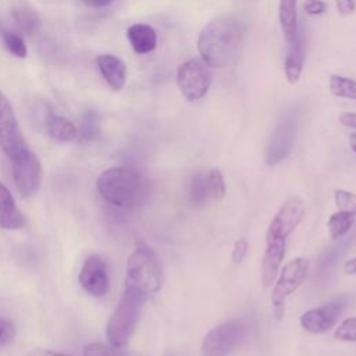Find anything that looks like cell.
Segmentation results:
<instances>
[{"label": "cell", "instance_id": "1", "mask_svg": "<svg viewBox=\"0 0 356 356\" xmlns=\"http://www.w3.org/2000/svg\"><path fill=\"white\" fill-rule=\"evenodd\" d=\"M246 29V22L238 15H222L210 21L197 38L200 58L213 68L228 65L236 57Z\"/></svg>", "mask_w": 356, "mask_h": 356}, {"label": "cell", "instance_id": "2", "mask_svg": "<svg viewBox=\"0 0 356 356\" xmlns=\"http://www.w3.org/2000/svg\"><path fill=\"white\" fill-rule=\"evenodd\" d=\"M96 186L106 202L121 209L139 206L149 195V181L131 167L104 170L97 177Z\"/></svg>", "mask_w": 356, "mask_h": 356}, {"label": "cell", "instance_id": "3", "mask_svg": "<svg viewBox=\"0 0 356 356\" xmlns=\"http://www.w3.org/2000/svg\"><path fill=\"white\" fill-rule=\"evenodd\" d=\"M125 286H129L143 296L156 293L163 286V271L157 254L145 243H138L128 257Z\"/></svg>", "mask_w": 356, "mask_h": 356}, {"label": "cell", "instance_id": "4", "mask_svg": "<svg viewBox=\"0 0 356 356\" xmlns=\"http://www.w3.org/2000/svg\"><path fill=\"white\" fill-rule=\"evenodd\" d=\"M143 298L145 296L138 291L125 286L120 303L111 314L106 328L107 339L113 348L120 349L129 342L139 318Z\"/></svg>", "mask_w": 356, "mask_h": 356}, {"label": "cell", "instance_id": "5", "mask_svg": "<svg viewBox=\"0 0 356 356\" xmlns=\"http://www.w3.org/2000/svg\"><path fill=\"white\" fill-rule=\"evenodd\" d=\"M246 337V324L242 320H227L211 328L200 345L202 356H228Z\"/></svg>", "mask_w": 356, "mask_h": 356}, {"label": "cell", "instance_id": "6", "mask_svg": "<svg viewBox=\"0 0 356 356\" xmlns=\"http://www.w3.org/2000/svg\"><path fill=\"white\" fill-rule=\"evenodd\" d=\"M309 273V261L303 257H296L288 261L275 281L271 293V305L275 317L280 320L285 313L286 299L303 284Z\"/></svg>", "mask_w": 356, "mask_h": 356}, {"label": "cell", "instance_id": "7", "mask_svg": "<svg viewBox=\"0 0 356 356\" xmlns=\"http://www.w3.org/2000/svg\"><path fill=\"white\" fill-rule=\"evenodd\" d=\"M213 75L210 67L202 60L192 57L182 63L177 71V85L182 96L189 102L204 97L210 89Z\"/></svg>", "mask_w": 356, "mask_h": 356}, {"label": "cell", "instance_id": "8", "mask_svg": "<svg viewBox=\"0 0 356 356\" xmlns=\"http://www.w3.org/2000/svg\"><path fill=\"white\" fill-rule=\"evenodd\" d=\"M306 214V203L302 197L292 195L278 209L268 224L266 243L286 241V238L299 227Z\"/></svg>", "mask_w": 356, "mask_h": 356}, {"label": "cell", "instance_id": "9", "mask_svg": "<svg viewBox=\"0 0 356 356\" xmlns=\"http://www.w3.org/2000/svg\"><path fill=\"white\" fill-rule=\"evenodd\" d=\"M348 305L346 296L335 298L318 307L302 313L299 323L310 334H324L335 327Z\"/></svg>", "mask_w": 356, "mask_h": 356}, {"label": "cell", "instance_id": "10", "mask_svg": "<svg viewBox=\"0 0 356 356\" xmlns=\"http://www.w3.org/2000/svg\"><path fill=\"white\" fill-rule=\"evenodd\" d=\"M13 177L18 192L22 196L33 195L42 182V165L38 156L29 149H24L11 160Z\"/></svg>", "mask_w": 356, "mask_h": 356}, {"label": "cell", "instance_id": "11", "mask_svg": "<svg viewBox=\"0 0 356 356\" xmlns=\"http://www.w3.org/2000/svg\"><path fill=\"white\" fill-rule=\"evenodd\" d=\"M0 147L10 160L28 147L14 110L3 92H0Z\"/></svg>", "mask_w": 356, "mask_h": 356}, {"label": "cell", "instance_id": "12", "mask_svg": "<svg viewBox=\"0 0 356 356\" xmlns=\"http://www.w3.org/2000/svg\"><path fill=\"white\" fill-rule=\"evenodd\" d=\"M298 131V117L289 114L275 128L266 152V163L268 165H277L292 152L295 136Z\"/></svg>", "mask_w": 356, "mask_h": 356}, {"label": "cell", "instance_id": "13", "mask_svg": "<svg viewBox=\"0 0 356 356\" xmlns=\"http://www.w3.org/2000/svg\"><path fill=\"white\" fill-rule=\"evenodd\" d=\"M79 282L88 293L96 298L104 296L108 292L110 284L107 266L100 256L92 254L83 261L79 273Z\"/></svg>", "mask_w": 356, "mask_h": 356}, {"label": "cell", "instance_id": "14", "mask_svg": "<svg viewBox=\"0 0 356 356\" xmlns=\"http://www.w3.org/2000/svg\"><path fill=\"white\" fill-rule=\"evenodd\" d=\"M306 58V44L305 33L302 29L298 31L292 42H289V50L285 57L284 71L289 83H296L302 75Z\"/></svg>", "mask_w": 356, "mask_h": 356}, {"label": "cell", "instance_id": "15", "mask_svg": "<svg viewBox=\"0 0 356 356\" xmlns=\"http://www.w3.org/2000/svg\"><path fill=\"white\" fill-rule=\"evenodd\" d=\"M96 65L113 90H121L127 82V65L114 54H100L96 58Z\"/></svg>", "mask_w": 356, "mask_h": 356}, {"label": "cell", "instance_id": "16", "mask_svg": "<svg viewBox=\"0 0 356 356\" xmlns=\"http://www.w3.org/2000/svg\"><path fill=\"white\" fill-rule=\"evenodd\" d=\"M285 256V241L268 242L261 260V282L267 288L270 286L277 274L280 273L281 263Z\"/></svg>", "mask_w": 356, "mask_h": 356}, {"label": "cell", "instance_id": "17", "mask_svg": "<svg viewBox=\"0 0 356 356\" xmlns=\"http://www.w3.org/2000/svg\"><path fill=\"white\" fill-rule=\"evenodd\" d=\"M25 225V218L18 209L7 186L0 182V228L19 229Z\"/></svg>", "mask_w": 356, "mask_h": 356}, {"label": "cell", "instance_id": "18", "mask_svg": "<svg viewBox=\"0 0 356 356\" xmlns=\"http://www.w3.org/2000/svg\"><path fill=\"white\" fill-rule=\"evenodd\" d=\"M127 38L138 54H147L157 46V33L147 24H134L127 29Z\"/></svg>", "mask_w": 356, "mask_h": 356}, {"label": "cell", "instance_id": "19", "mask_svg": "<svg viewBox=\"0 0 356 356\" xmlns=\"http://www.w3.org/2000/svg\"><path fill=\"white\" fill-rule=\"evenodd\" d=\"M278 22L286 43L292 42L299 31L298 24V0H280Z\"/></svg>", "mask_w": 356, "mask_h": 356}, {"label": "cell", "instance_id": "20", "mask_svg": "<svg viewBox=\"0 0 356 356\" xmlns=\"http://www.w3.org/2000/svg\"><path fill=\"white\" fill-rule=\"evenodd\" d=\"M46 129L49 135L58 142H72L78 136L75 124L63 115L50 114L46 120Z\"/></svg>", "mask_w": 356, "mask_h": 356}, {"label": "cell", "instance_id": "21", "mask_svg": "<svg viewBox=\"0 0 356 356\" xmlns=\"http://www.w3.org/2000/svg\"><path fill=\"white\" fill-rule=\"evenodd\" d=\"M11 14L15 24L22 32L32 35L40 29V25H42L40 17L29 4H25V3L18 4L17 7H14Z\"/></svg>", "mask_w": 356, "mask_h": 356}, {"label": "cell", "instance_id": "22", "mask_svg": "<svg viewBox=\"0 0 356 356\" xmlns=\"http://www.w3.org/2000/svg\"><path fill=\"white\" fill-rule=\"evenodd\" d=\"M210 188L207 181V172H196L188 186V199L192 206H203L210 199Z\"/></svg>", "mask_w": 356, "mask_h": 356}, {"label": "cell", "instance_id": "23", "mask_svg": "<svg viewBox=\"0 0 356 356\" xmlns=\"http://www.w3.org/2000/svg\"><path fill=\"white\" fill-rule=\"evenodd\" d=\"M328 88L335 97L356 100V79L332 74L328 78Z\"/></svg>", "mask_w": 356, "mask_h": 356}, {"label": "cell", "instance_id": "24", "mask_svg": "<svg viewBox=\"0 0 356 356\" xmlns=\"http://www.w3.org/2000/svg\"><path fill=\"white\" fill-rule=\"evenodd\" d=\"M353 218H355L353 214L343 210H338L337 213L331 214V217L327 221V228L331 239L342 238L350 229L353 224Z\"/></svg>", "mask_w": 356, "mask_h": 356}, {"label": "cell", "instance_id": "25", "mask_svg": "<svg viewBox=\"0 0 356 356\" xmlns=\"http://www.w3.org/2000/svg\"><path fill=\"white\" fill-rule=\"evenodd\" d=\"M99 132H100V127H99L97 114H95L93 111H88L82 118L76 139L79 142H90L95 138H97Z\"/></svg>", "mask_w": 356, "mask_h": 356}, {"label": "cell", "instance_id": "26", "mask_svg": "<svg viewBox=\"0 0 356 356\" xmlns=\"http://www.w3.org/2000/svg\"><path fill=\"white\" fill-rule=\"evenodd\" d=\"M1 35V40L6 46V49L15 57L18 58H25L26 54H28V49H26V44L22 39L21 35L15 33V32H11V31H6L3 29L0 32Z\"/></svg>", "mask_w": 356, "mask_h": 356}, {"label": "cell", "instance_id": "27", "mask_svg": "<svg viewBox=\"0 0 356 356\" xmlns=\"http://www.w3.org/2000/svg\"><path fill=\"white\" fill-rule=\"evenodd\" d=\"M207 181H209V188H210L211 199L221 200L225 196V192H227L222 172L218 168H211L207 172Z\"/></svg>", "mask_w": 356, "mask_h": 356}, {"label": "cell", "instance_id": "28", "mask_svg": "<svg viewBox=\"0 0 356 356\" xmlns=\"http://www.w3.org/2000/svg\"><path fill=\"white\" fill-rule=\"evenodd\" d=\"M334 200L338 210H343L356 216V193L345 189H335Z\"/></svg>", "mask_w": 356, "mask_h": 356}, {"label": "cell", "instance_id": "29", "mask_svg": "<svg viewBox=\"0 0 356 356\" xmlns=\"http://www.w3.org/2000/svg\"><path fill=\"white\" fill-rule=\"evenodd\" d=\"M334 337L343 342H356V317L343 320L335 330Z\"/></svg>", "mask_w": 356, "mask_h": 356}, {"label": "cell", "instance_id": "30", "mask_svg": "<svg viewBox=\"0 0 356 356\" xmlns=\"http://www.w3.org/2000/svg\"><path fill=\"white\" fill-rule=\"evenodd\" d=\"M83 356H120V355L114 350V348H110L104 343L92 342L85 345Z\"/></svg>", "mask_w": 356, "mask_h": 356}, {"label": "cell", "instance_id": "31", "mask_svg": "<svg viewBox=\"0 0 356 356\" xmlns=\"http://www.w3.org/2000/svg\"><path fill=\"white\" fill-rule=\"evenodd\" d=\"M14 337H15L14 324L7 318L0 317V345H6L11 342Z\"/></svg>", "mask_w": 356, "mask_h": 356}, {"label": "cell", "instance_id": "32", "mask_svg": "<svg viewBox=\"0 0 356 356\" xmlns=\"http://www.w3.org/2000/svg\"><path fill=\"white\" fill-rule=\"evenodd\" d=\"M248 249H249V243L245 238H241V239H236L234 242V246H232V253H231V259L234 263H242V260L245 259L246 253H248Z\"/></svg>", "mask_w": 356, "mask_h": 356}, {"label": "cell", "instance_id": "33", "mask_svg": "<svg viewBox=\"0 0 356 356\" xmlns=\"http://www.w3.org/2000/svg\"><path fill=\"white\" fill-rule=\"evenodd\" d=\"M303 10L309 15H321L327 11V4L323 0H305Z\"/></svg>", "mask_w": 356, "mask_h": 356}, {"label": "cell", "instance_id": "34", "mask_svg": "<svg viewBox=\"0 0 356 356\" xmlns=\"http://www.w3.org/2000/svg\"><path fill=\"white\" fill-rule=\"evenodd\" d=\"M337 11L339 15L346 17L356 11V0H335Z\"/></svg>", "mask_w": 356, "mask_h": 356}, {"label": "cell", "instance_id": "35", "mask_svg": "<svg viewBox=\"0 0 356 356\" xmlns=\"http://www.w3.org/2000/svg\"><path fill=\"white\" fill-rule=\"evenodd\" d=\"M339 122L348 128L356 129V113H342L339 115Z\"/></svg>", "mask_w": 356, "mask_h": 356}, {"label": "cell", "instance_id": "36", "mask_svg": "<svg viewBox=\"0 0 356 356\" xmlns=\"http://www.w3.org/2000/svg\"><path fill=\"white\" fill-rule=\"evenodd\" d=\"M28 356H70V355L56 352V350H51V349H35V350L29 352Z\"/></svg>", "mask_w": 356, "mask_h": 356}, {"label": "cell", "instance_id": "37", "mask_svg": "<svg viewBox=\"0 0 356 356\" xmlns=\"http://www.w3.org/2000/svg\"><path fill=\"white\" fill-rule=\"evenodd\" d=\"M343 271H345L348 275H356V257L349 259L348 261H345V264H343Z\"/></svg>", "mask_w": 356, "mask_h": 356}, {"label": "cell", "instance_id": "38", "mask_svg": "<svg viewBox=\"0 0 356 356\" xmlns=\"http://www.w3.org/2000/svg\"><path fill=\"white\" fill-rule=\"evenodd\" d=\"M82 1L90 7H104L110 4L113 0H82Z\"/></svg>", "mask_w": 356, "mask_h": 356}, {"label": "cell", "instance_id": "39", "mask_svg": "<svg viewBox=\"0 0 356 356\" xmlns=\"http://www.w3.org/2000/svg\"><path fill=\"white\" fill-rule=\"evenodd\" d=\"M349 146L353 150V153L356 154V132H352L349 135Z\"/></svg>", "mask_w": 356, "mask_h": 356}]
</instances>
